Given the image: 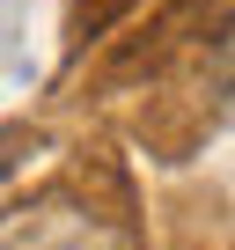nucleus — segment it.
I'll return each instance as SVG.
<instances>
[{
    "instance_id": "nucleus-1",
    "label": "nucleus",
    "mask_w": 235,
    "mask_h": 250,
    "mask_svg": "<svg viewBox=\"0 0 235 250\" xmlns=\"http://www.w3.org/2000/svg\"><path fill=\"white\" fill-rule=\"evenodd\" d=\"M15 162H22V140H0V184L15 177Z\"/></svg>"
}]
</instances>
